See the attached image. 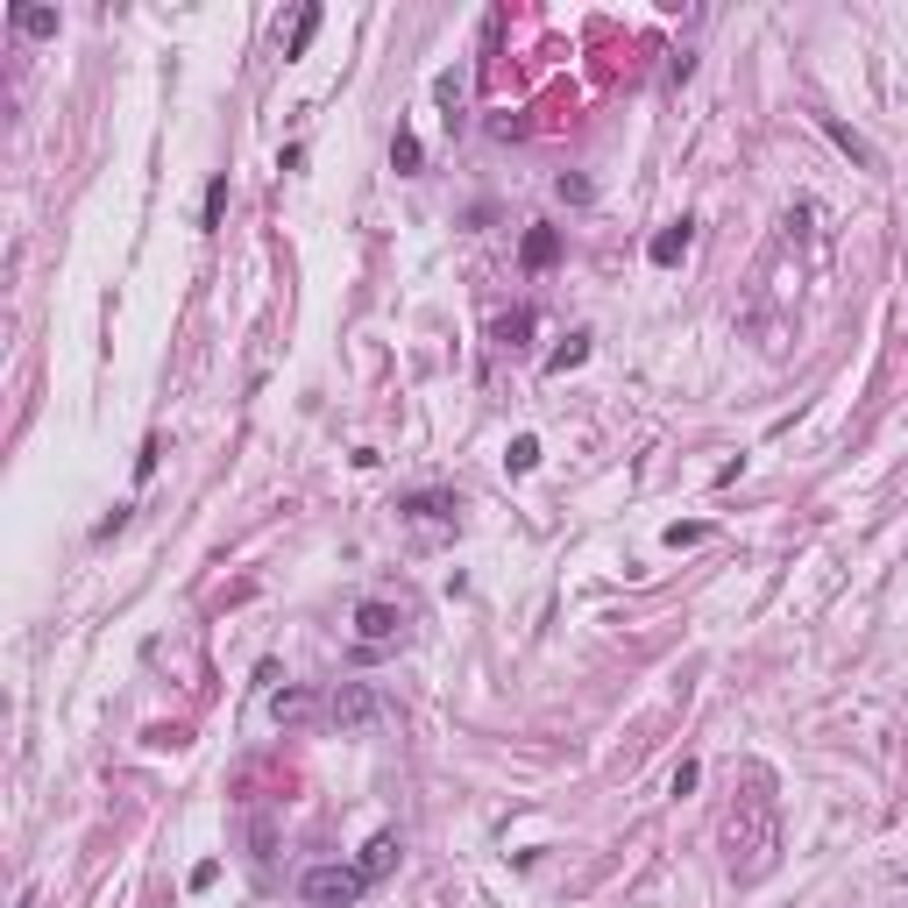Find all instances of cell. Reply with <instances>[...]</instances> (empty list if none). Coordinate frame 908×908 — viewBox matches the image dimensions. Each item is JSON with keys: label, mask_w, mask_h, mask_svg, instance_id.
Wrapping results in <instances>:
<instances>
[{"label": "cell", "mask_w": 908, "mask_h": 908, "mask_svg": "<svg viewBox=\"0 0 908 908\" xmlns=\"http://www.w3.org/2000/svg\"><path fill=\"white\" fill-rule=\"evenodd\" d=\"M220 214H228V177L206 185V228H220Z\"/></svg>", "instance_id": "5bb4252c"}, {"label": "cell", "mask_w": 908, "mask_h": 908, "mask_svg": "<svg viewBox=\"0 0 908 908\" xmlns=\"http://www.w3.org/2000/svg\"><path fill=\"white\" fill-rule=\"evenodd\" d=\"M363 866H312L306 881H299V895L312 908H348V901H363Z\"/></svg>", "instance_id": "7a4b0ae2"}, {"label": "cell", "mask_w": 908, "mask_h": 908, "mask_svg": "<svg viewBox=\"0 0 908 908\" xmlns=\"http://www.w3.org/2000/svg\"><path fill=\"white\" fill-rule=\"evenodd\" d=\"M724 852H732L738 881H759V873H773V859H781V802H773L767 767H746V795L724 816Z\"/></svg>", "instance_id": "6da1fadb"}, {"label": "cell", "mask_w": 908, "mask_h": 908, "mask_svg": "<svg viewBox=\"0 0 908 908\" xmlns=\"http://www.w3.org/2000/svg\"><path fill=\"white\" fill-rule=\"evenodd\" d=\"M326 717H334L341 732H363V724L377 717V689H369V681H341V696L326 703Z\"/></svg>", "instance_id": "277c9868"}, {"label": "cell", "mask_w": 908, "mask_h": 908, "mask_svg": "<svg viewBox=\"0 0 908 908\" xmlns=\"http://www.w3.org/2000/svg\"><path fill=\"white\" fill-rule=\"evenodd\" d=\"M391 163H398V171H419V142L398 136V142H391Z\"/></svg>", "instance_id": "2e32d148"}, {"label": "cell", "mask_w": 908, "mask_h": 908, "mask_svg": "<svg viewBox=\"0 0 908 908\" xmlns=\"http://www.w3.org/2000/svg\"><path fill=\"white\" fill-rule=\"evenodd\" d=\"M696 781H703V767H696V759H681V767H675V795H689Z\"/></svg>", "instance_id": "e0dca14e"}, {"label": "cell", "mask_w": 908, "mask_h": 908, "mask_svg": "<svg viewBox=\"0 0 908 908\" xmlns=\"http://www.w3.org/2000/svg\"><path fill=\"white\" fill-rule=\"evenodd\" d=\"M681 249H689V220L660 228V234H653V249H646V256H653V263H681Z\"/></svg>", "instance_id": "8992f818"}, {"label": "cell", "mask_w": 908, "mask_h": 908, "mask_svg": "<svg viewBox=\"0 0 908 908\" xmlns=\"http://www.w3.org/2000/svg\"><path fill=\"white\" fill-rule=\"evenodd\" d=\"M271 710H277V724H299V717H312V696H306V689H285Z\"/></svg>", "instance_id": "8fae6325"}, {"label": "cell", "mask_w": 908, "mask_h": 908, "mask_svg": "<svg viewBox=\"0 0 908 908\" xmlns=\"http://www.w3.org/2000/svg\"><path fill=\"white\" fill-rule=\"evenodd\" d=\"M312 36H320V8H306L299 22H291V43H285V57H306V50H312Z\"/></svg>", "instance_id": "9c48e42d"}, {"label": "cell", "mask_w": 908, "mask_h": 908, "mask_svg": "<svg viewBox=\"0 0 908 908\" xmlns=\"http://www.w3.org/2000/svg\"><path fill=\"white\" fill-rule=\"evenodd\" d=\"M554 256H561V234H554V228H532V234H526V271H547Z\"/></svg>", "instance_id": "ba28073f"}, {"label": "cell", "mask_w": 908, "mask_h": 908, "mask_svg": "<svg viewBox=\"0 0 908 908\" xmlns=\"http://www.w3.org/2000/svg\"><path fill=\"white\" fill-rule=\"evenodd\" d=\"M391 859H398V838L383 830V838H369V852H363V881H383L391 873Z\"/></svg>", "instance_id": "52a82bcc"}, {"label": "cell", "mask_w": 908, "mask_h": 908, "mask_svg": "<svg viewBox=\"0 0 908 908\" xmlns=\"http://www.w3.org/2000/svg\"><path fill=\"white\" fill-rule=\"evenodd\" d=\"M589 363V334H568V348H554V369H575Z\"/></svg>", "instance_id": "9a60e30c"}, {"label": "cell", "mask_w": 908, "mask_h": 908, "mask_svg": "<svg viewBox=\"0 0 908 908\" xmlns=\"http://www.w3.org/2000/svg\"><path fill=\"white\" fill-rule=\"evenodd\" d=\"M14 28H22V36H57V14L50 8H14Z\"/></svg>", "instance_id": "30bf717a"}, {"label": "cell", "mask_w": 908, "mask_h": 908, "mask_svg": "<svg viewBox=\"0 0 908 908\" xmlns=\"http://www.w3.org/2000/svg\"><path fill=\"white\" fill-rule=\"evenodd\" d=\"M504 461H512V469H518V475H526V469H532V461H540V440H532V434H518V440H512V455H504Z\"/></svg>", "instance_id": "4fadbf2b"}, {"label": "cell", "mask_w": 908, "mask_h": 908, "mask_svg": "<svg viewBox=\"0 0 908 908\" xmlns=\"http://www.w3.org/2000/svg\"><path fill=\"white\" fill-rule=\"evenodd\" d=\"M824 136H830V142H838V150H844V157H852V163H859V171H873V163H881V157H873V150H866V142H859V136H852V128H844V122H838V114H824Z\"/></svg>", "instance_id": "5b68a950"}, {"label": "cell", "mask_w": 908, "mask_h": 908, "mask_svg": "<svg viewBox=\"0 0 908 908\" xmlns=\"http://www.w3.org/2000/svg\"><path fill=\"white\" fill-rule=\"evenodd\" d=\"M405 512H412V518H448L455 497H434V490H426V497H405Z\"/></svg>", "instance_id": "7c38bea8"}, {"label": "cell", "mask_w": 908, "mask_h": 908, "mask_svg": "<svg viewBox=\"0 0 908 908\" xmlns=\"http://www.w3.org/2000/svg\"><path fill=\"white\" fill-rule=\"evenodd\" d=\"M398 632H405V618H398L391 604H363L355 610V653H383V646H398Z\"/></svg>", "instance_id": "3957f363"}]
</instances>
